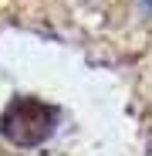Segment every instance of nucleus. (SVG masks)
I'll return each instance as SVG.
<instances>
[{"label": "nucleus", "instance_id": "nucleus-1", "mask_svg": "<svg viewBox=\"0 0 152 156\" xmlns=\"http://www.w3.org/2000/svg\"><path fill=\"white\" fill-rule=\"evenodd\" d=\"M58 122H61L58 105H51L44 98H34V95H17L0 112V136L10 146L34 149V146H41L54 136Z\"/></svg>", "mask_w": 152, "mask_h": 156}, {"label": "nucleus", "instance_id": "nucleus-2", "mask_svg": "<svg viewBox=\"0 0 152 156\" xmlns=\"http://www.w3.org/2000/svg\"><path fill=\"white\" fill-rule=\"evenodd\" d=\"M142 4H145V7H149V10H152V0H142Z\"/></svg>", "mask_w": 152, "mask_h": 156}]
</instances>
